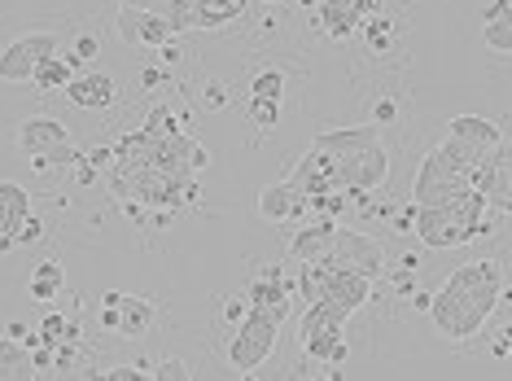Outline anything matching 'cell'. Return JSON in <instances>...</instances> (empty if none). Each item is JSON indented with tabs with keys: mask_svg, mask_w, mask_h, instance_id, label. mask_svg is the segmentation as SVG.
I'll return each mask as SVG.
<instances>
[{
	"mask_svg": "<svg viewBox=\"0 0 512 381\" xmlns=\"http://www.w3.org/2000/svg\"><path fill=\"white\" fill-rule=\"evenodd\" d=\"M311 145L324 149V154H333L337 189L342 193H372L390 176V154H386V145H381L377 123L329 127V132H316Z\"/></svg>",
	"mask_w": 512,
	"mask_h": 381,
	"instance_id": "1",
	"label": "cell"
},
{
	"mask_svg": "<svg viewBox=\"0 0 512 381\" xmlns=\"http://www.w3.org/2000/svg\"><path fill=\"white\" fill-rule=\"evenodd\" d=\"M294 290L302 294V303H320V307H329V311H337V316L351 320L355 311L372 298V281L364 272L346 268V263H337V259L324 254V259L302 263Z\"/></svg>",
	"mask_w": 512,
	"mask_h": 381,
	"instance_id": "2",
	"label": "cell"
},
{
	"mask_svg": "<svg viewBox=\"0 0 512 381\" xmlns=\"http://www.w3.org/2000/svg\"><path fill=\"white\" fill-rule=\"evenodd\" d=\"M298 342H302V355L311 364H324V368H342L351 360V346H346V316L320 307V303H307V316L298 320Z\"/></svg>",
	"mask_w": 512,
	"mask_h": 381,
	"instance_id": "3",
	"label": "cell"
},
{
	"mask_svg": "<svg viewBox=\"0 0 512 381\" xmlns=\"http://www.w3.org/2000/svg\"><path fill=\"white\" fill-rule=\"evenodd\" d=\"M276 338H281V320H272L267 311H246V316L237 320V325L228 329V364L237 368V373H254L259 364L272 360L276 351Z\"/></svg>",
	"mask_w": 512,
	"mask_h": 381,
	"instance_id": "4",
	"label": "cell"
},
{
	"mask_svg": "<svg viewBox=\"0 0 512 381\" xmlns=\"http://www.w3.org/2000/svg\"><path fill=\"white\" fill-rule=\"evenodd\" d=\"M18 149L31 158L36 171H49V167H75L79 149L71 145V132H66L62 119H49V114H36L18 127Z\"/></svg>",
	"mask_w": 512,
	"mask_h": 381,
	"instance_id": "5",
	"label": "cell"
},
{
	"mask_svg": "<svg viewBox=\"0 0 512 381\" xmlns=\"http://www.w3.org/2000/svg\"><path fill=\"white\" fill-rule=\"evenodd\" d=\"M460 189H469V167L438 145V149H429V154L421 158V167H416L412 206H438V202H447L451 193H460Z\"/></svg>",
	"mask_w": 512,
	"mask_h": 381,
	"instance_id": "6",
	"label": "cell"
},
{
	"mask_svg": "<svg viewBox=\"0 0 512 381\" xmlns=\"http://www.w3.org/2000/svg\"><path fill=\"white\" fill-rule=\"evenodd\" d=\"M429 320H434V329L442 333L447 342H464V338H473L477 329L491 320V307H482V303H473L469 294H460V290H451V285H442L438 294H429Z\"/></svg>",
	"mask_w": 512,
	"mask_h": 381,
	"instance_id": "7",
	"label": "cell"
},
{
	"mask_svg": "<svg viewBox=\"0 0 512 381\" xmlns=\"http://www.w3.org/2000/svg\"><path fill=\"white\" fill-rule=\"evenodd\" d=\"M499 145H504V132H499L491 119H482V114H456V119L447 123V136H442V149L456 154L464 167L482 163Z\"/></svg>",
	"mask_w": 512,
	"mask_h": 381,
	"instance_id": "8",
	"label": "cell"
},
{
	"mask_svg": "<svg viewBox=\"0 0 512 381\" xmlns=\"http://www.w3.org/2000/svg\"><path fill=\"white\" fill-rule=\"evenodd\" d=\"M49 53H57V36L53 31H31V36H18L14 44L0 49V79L5 84H31L36 66Z\"/></svg>",
	"mask_w": 512,
	"mask_h": 381,
	"instance_id": "9",
	"label": "cell"
},
{
	"mask_svg": "<svg viewBox=\"0 0 512 381\" xmlns=\"http://www.w3.org/2000/svg\"><path fill=\"white\" fill-rule=\"evenodd\" d=\"M329 259L346 263V268H355V272H364L368 281H377V276L386 272V250H381V241L368 237V233H355V228H333Z\"/></svg>",
	"mask_w": 512,
	"mask_h": 381,
	"instance_id": "10",
	"label": "cell"
},
{
	"mask_svg": "<svg viewBox=\"0 0 512 381\" xmlns=\"http://www.w3.org/2000/svg\"><path fill=\"white\" fill-rule=\"evenodd\" d=\"M246 303L254 307V311H267L272 320H281L285 325V316H289V307H294V285H289V276H285V268H263L254 281L246 285Z\"/></svg>",
	"mask_w": 512,
	"mask_h": 381,
	"instance_id": "11",
	"label": "cell"
},
{
	"mask_svg": "<svg viewBox=\"0 0 512 381\" xmlns=\"http://www.w3.org/2000/svg\"><path fill=\"white\" fill-rule=\"evenodd\" d=\"M62 97L79 110H106L119 101V84L106 71H75V79L62 88Z\"/></svg>",
	"mask_w": 512,
	"mask_h": 381,
	"instance_id": "12",
	"label": "cell"
},
{
	"mask_svg": "<svg viewBox=\"0 0 512 381\" xmlns=\"http://www.w3.org/2000/svg\"><path fill=\"white\" fill-rule=\"evenodd\" d=\"M289 180H294L298 189L307 193V198H311V193H342V189H337L333 154H324V149H316V145H311L307 154H302L298 163H294V171H289Z\"/></svg>",
	"mask_w": 512,
	"mask_h": 381,
	"instance_id": "13",
	"label": "cell"
},
{
	"mask_svg": "<svg viewBox=\"0 0 512 381\" xmlns=\"http://www.w3.org/2000/svg\"><path fill=\"white\" fill-rule=\"evenodd\" d=\"M259 215L267 224H285V219H302L307 215V193L294 180H276L259 193Z\"/></svg>",
	"mask_w": 512,
	"mask_h": 381,
	"instance_id": "14",
	"label": "cell"
},
{
	"mask_svg": "<svg viewBox=\"0 0 512 381\" xmlns=\"http://www.w3.org/2000/svg\"><path fill=\"white\" fill-rule=\"evenodd\" d=\"M333 228L337 219H311V224H298V233L289 237V259L294 263H311V259H324L333 246Z\"/></svg>",
	"mask_w": 512,
	"mask_h": 381,
	"instance_id": "15",
	"label": "cell"
},
{
	"mask_svg": "<svg viewBox=\"0 0 512 381\" xmlns=\"http://www.w3.org/2000/svg\"><path fill=\"white\" fill-rule=\"evenodd\" d=\"M154 316H158V307L149 303V298H136V294H123L119 298V307H114V333L119 338H145L149 329H154Z\"/></svg>",
	"mask_w": 512,
	"mask_h": 381,
	"instance_id": "16",
	"label": "cell"
},
{
	"mask_svg": "<svg viewBox=\"0 0 512 381\" xmlns=\"http://www.w3.org/2000/svg\"><path fill=\"white\" fill-rule=\"evenodd\" d=\"M316 18H320V31L329 40H351L359 31V22H364V14H359V0H320Z\"/></svg>",
	"mask_w": 512,
	"mask_h": 381,
	"instance_id": "17",
	"label": "cell"
},
{
	"mask_svg": "<svg viewBox=\"0 0 512 381\" xmlns=\"http://www.w3.org/2000/svg\"><path fill=\"white\" fill-rule=\"evenodd\" d=\"M75 71H79V62H75L71 53H49V57H44V62L36 66L31 84H36L40 92H62V88L75 79Z\"/></svg>",
	"mask_w": 512,
	"mask_h": 381,
	"instance_id": "18",
	"label": "cell"
},
{
	"mask_svg": "<svg viewBox=\"0 0 512 381\" xmlns=\"http://www.w3.org/2000/svg\"><path fill=\"white\" fill-rule=\"evenodd\" d=\"M31 215V193L14 180H0V233L14 237V228Z\"/></svg>",
	"mask_w": 512,
	"mask_h": 381,
	"instance_id": "19",
	"label": "cell"
},
{
	"mask_svg": "<svg viewBox=\"0 0 512 381\" xmlns=\"http://www.w3.org/2000/svg\"><path fill=\"white\" fill-rule=\"evenodd\" d=\"M62 290H66V268L62 263H53V259L36 263V272H31V281H27V294L36 298V303H53V298H62Z\"/></svg>",
	"mask_w": 512,
	"mask_h": 381,
	"instance_id": "20",
	"label": "cell"
},
{
	"mask_svg": "<svg viewBox=\"0 0 512 381\" xmlns=\"http://www.w3.org/2000/svg\"><path fill=\"white\" fill-rule=\"evenodd\" d=\"M22 377H36L31 351L5 333V338H0V381H22Z\"/></svg>",
	"mask_w": 512,
	"mask_h": 381,
	"instance_id": "21",
	"label": "cell"
},
{
	"mask_svg": "<svg viewBox=\"0 0 512 381\" xmlns=\"http://www.w3.org/2000/svg\"><path fill=\"white\" fill-rule=\"evenodd\" d=\"M171 36H189V31H202V0H167L162 9Z\"/></svg>",
	"mask_w": 512,
	"mask_h": 381,
	"instance_id": "22",
	"label": "cell"
},
{
	"mask_svg": "<svg viewBox=\"0 0 512 381\" xmlns=\"http://www.w3.org/2000/svg\"><path fill=\"white\" fill-rule=\"evenodd\" d=\"M250 9V0H202V31L228 27Z\"/></svg>",
	"mask_w": 512,
	"mask_h": 381,
	"instance_id": "23",
	"label": "cell"
},
{
	"mask_svg": "<svg viewBox=\"0 0 512 381\" xmlns=\"http://www.w3.org/2000/svg\"><path fill=\"white\" fill-rule=\"evenodd\" d=\"M359 31H364V40H368V49L372 53H386L390 44H394V22L390 18H381V14H372L359 22Z\"/></svg>",
	"mask_w": 512,
	"mask_h": 381,
	"instance_id": "24",
	"label": "cell"
},
{
	"mask_svg": "<svg viewBox=\"0 0 512 381\" xmlns=\"http://www.w3.org/2000/svg\"><path fill=\"white\" fill-rule=\"evenodd\" d=\"M482 44H491L495 53H508L512 49V22H508V14H486V22H482Z\"/></svg>",
	"mask_w": 512,
	"mask_h": 381,
	"instance_id": "25",
	"label": "cell"
},
{
	"mask_svg": "<svg viewBox=\"0 0 512 381\" xmlns=\"http://www.w3.org/2000/svg\"><path fill=\"white\" fill-rule=\"evenodd\" d=\"M250 97H267V101H281L285 97V71H276V66H267L250 79Z\"/></svg>",
	"mask_w": 512,
	"mask_h": 381,
	"instance_id": "26",
	"label": "cell"
},
{
	"mask_svg": "<svg viewBox=\"0 0 512 381\" xmlns=\"http://www.w3.org/2000/svg\"><path fill=\"white\" fill-rule=\"evenodd\" d=\"M40 342H49V346H57L62 338H79V325L75 320H66V316H57V311H49V316L40 320Z\"/></svg>",
	"mask_w": 512,
	"mask_h": 381,
	"instance_id": "27",
	"label": "cell"
},
{
	"mask_svg": "<svg viewBox=\"0 0 512 381\" xmlns=\"http://www.w3.org/2000/svg\"><path fill=\"white\" fill-rule=\"evenodd\" d=\"M250 123L259 127V132H276V127H281V101L250 97Z\"/></svg>",
	"mask_w": 512,
	"mask_h": 381,
	"instance_id": "28",
	"label": "cell"
},
{
	"mask_svg": "<svg viewBox=\"0 0 512 381\" xmlns=\"http://www.w3.org/2000/svg\"><path fill=\"white\" fill-rule=\"evenodd\" d=\"M171 40V27L167 18L154 14V9H141V44H149V49H158V44Z\"/></svg>",
	"mask_w": 512,
	"mask_h": 381,
	"instance_id": "29",
	"label": "cell"
},
{
	"mask_svg": "<svg viewBox=\"0 0 512 381\" xmlns=\"http://www.w3.org/2000/svg\"><path fill=\"white\" fill-rule=\"evenodd\" d=\"M114 31H119V40L127 44V49H136V44H141V9L123 5L119 18H114Z\"/></svg>",
	"mask_w": 512,
	"mask_h": 381,
	"instance_id": "30",
	"label": "cell"
},
{
	"mask_svg": "<svg viewBox=\"0 0 512 381\" xmlns=\"http://www.w3.org/2000/svg\"><path fill=\"white\" fill-rule=\"evenodd\" d=\"M224 106H228V84H224V79H206L202 110H224Z\"/></svg>",
	"mask_w": 512,
	"mask_h": 381,
	"instance_id": "31",
	"label": "cell"
},
{
	"mask_svg": "<svg viewBox=\"0 0 512 381\" xmlns=\"http://www.w3.org/2000/svg\"><path fill=\"white\" fill-rule=\"evenodd\" d=\"M40 237H44V224H40L36 215H27V219H22V224L14 228V246H36Z\"/></svg>",
	"mask_w": 512,
	"mask_h": 381,
	"instance_id": "32",
	"label": "cell"
},
{
	"mask_svg": "<svg viewBox=\"0 0 512 381\" xmlns=\"http://www.w3.org/2000/svg\"><path fill=\"white\" fill-rule=\"evenodd\" d=\"M71 57H75L79 66L92 62V57H101V40H97V36H88V31H84V36H75V44H71Z\"/></svg>",
	"mask_w": 512,
	"mask_h": 381,
	"instance_id": "33",
	"label": "cell"
},
{
	"mask_svg": "<svg viewBox=\"0 0 512 381\" xmlns=\"http://www.w3.org/2000/svg\"><path fill=\"white\" fill-rule=\"evenodd\" d=\"M149 377H158V381H189V377H193V368L184 364V360H162Z\"/></svg>",
	"mask_w": 512,
	"mask_h": 381,
	"instance_id": "34",
	"label": "cell"
},
{
	"mask_svg": "<svg viewBox=\"0 0 512 381\" xmlns=\"http://www.w3.org/2000/svg\"><path fill=\"white\" fill-rule=\"evenodd\" d=\"M97 377H106V381H145V364H114L106 368V373H97Z\"/></svg>",
	"mask_w": 512,
	"mask_h": 381,
	"instance_id": "35",
	"label": "cell"
},
{
	"mask_svg": "<svg viewBox=\"0 0 512 381\" xmlns=\"http://www.w3.org/2000/svg\"><path fill=\"white\" fill-rule=\"evenodd\" d=\"M394 119H399V101H394V97H381L377 106H372V123H377V127H390Z\"/></svg>",
	"mask_w": 512,
	"mask_h": 381,
	"instance_id": "36",
	"label": "cell"
},
{
	"mask_svg": "<svg viewBox=\"0 0 512 381\" xmlns=\"http://www.w3.org/2000/svg\"><path fill=\"white\" fill-rule=\"evenodd\" d=\"M176 40H180V36H171L167 44H158V57H162V66H176V62H180V57H184Z\"/></svg>",
	"mask_w": 512,
	"mask_h": 381,
	"instance_id": "37",
	"label": "cell"
},
{
	"mask_svg": "<svg viewBox=\"0 0 512 381\" xmlns=\"http://www.w3.org/2000/svg\"><path fill=\"white\" fill-rule=\"evenodd\" d=\"M97 176H101V171L92 167V163H88V154H84V158L75 163V180H79V184H97Z\"/></svg>",
	"mask_w": 512,
	"mask_h": 381,
	"instance_id": "38",
	"label": "cell"
},
{
	"mask_svg": "<svg viewBox=\"0 0 512 381\" xmlns=\"http://www.w3.org/2000/svg\"><path fill=\"white\" fill-rule=\"evenodd\" d=\"M412 215H416V206L407 202L399 215H394V233H412Z\"/></svg>",
	"mask_w": 512,
	"mask_h": 381,
	"instance_id": "39",
	"label": "cell"
},
{
	"mask_svg": "<svg viewBox=\"0 0 512 381\" xmlns=\"http://www.w3.org/2000/svg\"><path fill=\"white\" fill-rule=\"evenodd\" d=\"M5 333H9L14 342H22V346H27V338H31V329L22 325V320H9V329H5Z\"/></svg>",
	"mask_w": 512,
	"mask_h": 381,
	"instance_id": "40",
	"label": "cell"
},
{
	"mask_svg": "<svg viewBox=\"0 0 512 381\" xmlns=\"http://www.w3.org/2000/svg\"><path fill=\"white\" fill-rule=\"evenodd\" d=\"M141 84H145V88H158V84H162V66H145V71H141Z\"/></svg>",
	"mask_w": 512,
	"mask_h": 381,
	"instance_id": "41",
	"label": "cell"
},
{
	"mask_svg": "<svg viewBox=\"0 0 512 381\" xmlns=\"http://www.w3.org/2000/svg\"><path fill=\"white\" fill-rule=\"evenodd\" d=\"M123 5H132V9H154V14H162V9H167V0H123Z\"/></svg>",
	"mask_w": 512,
	"mask_h": 381,
	"instance_id": "42",
	"label": "cell"
},
{
	"mask_svg": "<svg viewBox=\"0 0 512 381\" xmlns=\"http://www.w3.org/2000/svg\"><path fill=\"white\" fill-rule=\"evenodd\" d=\"M508 351H512V342H508V333H504V338L495 342V355H499V360H508Z\"/></svg>",
	"mask_w": 512,
	"mask_h": 381,
	"instance_id": "43",
	"label": "cell"
},
{
	"mask_svg": "<svg viewBox=\"0 0 512 381\" xmlns=\"http://www.w3.org/2000/svg\"><path fill=\"white\" fill-rule=\"evenodd\" d=\"M412 307H421V311H425V307H429V294H425V290H416V294H412Z\"/></svg>",
	"mask_w": 512,
	"mask_h": 381,
	"instance_id": "44",
	"label": "cell"
},
{
	"mask_svg": "<svg viewBox=\"0 0 512 381\" xmlns=\"http://www.w3.org/2000/svg\"><path fill=\"white\" fill-rule=\"evenodd\" d=\"M9 250H14V237H9V233H0V254H9Z\"/></svg>",
	"mask_w": 512,
	"mask_h": 381,
	"instance_id": "45",
	"label": "cell"
},
{
	"mask_svg": "<svg viewBox=\"0 0 512 381\" xmlns=\"http://www.w3.org/2000/svg\"><path fill=\"white\" fill-rule=\"evenodd\" d=\"M491 14H508V0H495V5H491Z\"/></svg>",
	"mask_w": 512,
	"mask_h": 381,
	"instance_id": "46",
	"label": "cell"
},
{
	"mask_svg": "<svg viewBox=\"0 0 512 381\" xmlns=\"http://www.w3.org/2000/svg\"><path fill=\"white\" fill-rule=\"evenodd\" d=\"M267 5H281V0H267Z\"/></svg>",
	"mask_w": 512,
	"mask_h": 381,
	"instance_id": "47",
	"label": "cell"
}]
</instances>
